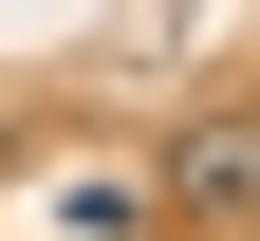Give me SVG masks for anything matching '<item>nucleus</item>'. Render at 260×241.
I'll use <instances>...</instances> for the list:
<instances>
[{
    "mask_svg": "<svg viewBox=\"0 0 260 241\" xmlns=\"http://www.w3.org/2000/svg\"><path fill=\"white\" fill-rule=\"evenodd\" d=\"M19 223H38V241H149V223H168V186H149V167H56Z\"/></svg>",
    "mask_w": 260,
    "mask_h": 241,
    "instance_id": "1",
    "label": "nucleus"
},
{
    "mask_svg": "<svg viewBox=\"0 0 260 241\" xmlns=\"http://www.w3.org/2000/svg\"><path fill=\"white\" fill-rule=\"evenodd\" d=\"M168 204H186V223H260V112H205V130H186V149H168Z\"/></svg>",
    "mask_w": 260,
    "mask_h": 241,
    "instance_id": "2",
    "label": "nucleus"
}]
</instances>
